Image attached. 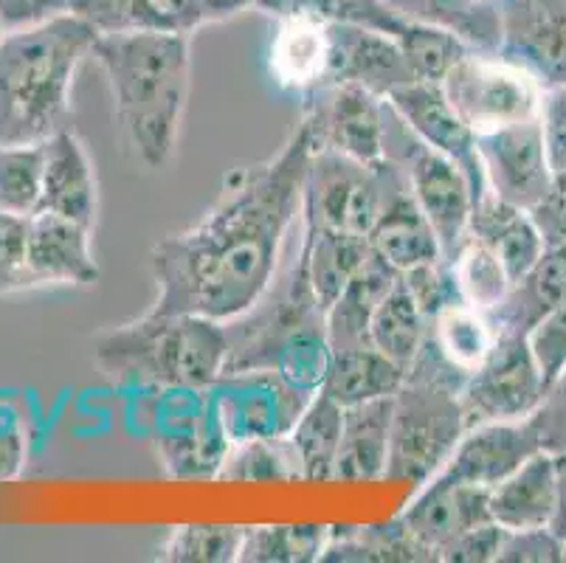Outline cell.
Listing matches in <instances>:
<instances>
[{
    "instance_id": "1",
    "label": "cell",
    "mask_w": 566,
    "mask_h": 563,
    "mask_svg": "<svg viewBox=\"0 0 566 563\" xmlns=\"http://www.w3.org/2000/svg\"><path fill=\"white\" fill-rule=\"evenodd\" d=\"M311 133L296 124L268 161L226 175L214 206L187 231L156 242L150 271L156 313H195L229 322L271 285L282 248L302 217Z\"/></svg>"
},
{
    "instance_id": "2",
    "label": "cell",
    "mask_w": 566,
    "mask_h": 563,
    "mask_svg": "<svg viewBox=\"0 0 566 563\" xmlns=\"http://www.w3.org/2000/svg\"><path fill=\"white\" fill-rule=\"evenodd\" d=\"M91 56L105 71L113 111L138 161L167 167L187 111L192 34H99Z\"/></svg>"
},
{
    "instance_id": "3",
    "label": "cell",
    "mask_w": 566,
    "mask_h": 563,
    "mask_svg": "<svg viewBox=\"0 0 566 563\" xmlns=\"http://www.w3.org/2000/svg\"><path fill=\"white\" fill-rule=\"evenodd\" d=\"M96 34L69 12L0 43V144H45L71 131V85Z\"/></svg>"
},
{
    "instance_id": "4",
    "label": "cell",
    "mask_w": 566,
    "mask_h": 563,
    "mask_svg": "<svg viewBox=\"0 0 566 563\" xmlns=\"http://www.w3.org/2000/svg\"><path fill=\"white\" fill-rule=\"evenodd\" d=\"M223 324L229 335L223 372L274 369L300 389H322L333 350L327 313L313 293L302 246L280 262L265 293Z\"/></svg>"
},
{
    "instance_id": "5",
    "label": "cell",
    "mask_w": 566,
    "mask_h": 563,
    "mask_svg": "<svg viewBox=\"0 0 566 563\" xmlns=\"http://www.w3.org/2000/svg\"><path fill=\"white\" fill-rule=\"evenodd\" d=\"M229 355L226 324L195 313H156L105 330L94 358L105 375L147 392L209 389Z\"/></svg>"
},
{
    "instance_id": "6",
    "label": "cell",
    "mask_w": 566,
    "mask_h": 563,
    "mask_svg": "<svg viewBox=\"0 0 566 563\" xmlns=\"http://www.w3.org/2000/svg\"><path fill=\"white\" fill-rule=\"evenodd\" d=\"M465 431V415L454 389L403 380L392 397L384 479L426 484L442 471Z\"/></svg>"
},
{
    "instance_id": "7",
    "label": "cell",
    "mask_w": 566,
    "mask_h": 563,
    "mask_svg": "<svg viewBox=\"0 0 566 563\" xmlns=\"http://www.w3.org/2000/svg\"><path fill=\"white\" fill-rule=\"evenodd\" d=\"M384 158L403 173L411 198L434 226L442 257L451 260L465 242L471 223L473 195L465 173L417 136L389 100L384 111Z\"/></svg>"
},
{
    "instance_id": "8",
    "label": "cell",
    "mask_w": 566,
    "mask_h": 563,
    "mask_svg": "<svg viewBox=\"0 0 566 563\" xmlns=\"http://www.w3.org/2000/svg\"><path fill=\"white\" fill-rule=\"evenodd\" d=\"M403 173L392 161L361 164L333 149H313L302 189V226L369 237Z\"/></svg>"
},
{
    "instance_id": "9",
    "label": "cell",
    "mask_w": 566,
    "mask_h": 563,
    "mask_svg": "<svg viewBox=\"0 0 566 563\" xmlns=\"http://www.w3.org/2000/svg\"><path fill=\"white\" fill-rule=\"evenodd\" d=\"M440 87L476 136L542 116L544 87L496 51H468Z\"/></svg>"
},
{
    "instance_id": "10",
    "label": "cell",
    "mask_w": 566,
    "mask_h": 563,
    "mask_svg": "<svg viewBox=\"0 0 566 563\" xmlns=\"http://www.w3.org/2000/svg\"><path fill=\"white\" fill-rule=\"evenodd\" d=\"M547 380L533 353L530 335L499 333L496 344L460 392L465 426L527 420L538 411Z\"/></svg>"
},
{
    "instance_id": "11",
    "label": "cell",
    "mask_w": 566,
    "mask_h": 563,
    "mask_svg": "<svg viewBox=\"0 0 566 563\" xmlns=\"http://www.w3.org/2000/svg\"><path fill=\"white\" fill-rule=\"evenodd\" d=\"M206 397L231 442L287 437L316 392L287 384L274 369L223 372Z\"/></svg>"
},
{
    "instance_id": "12",
    "label": "cell",
    "mask_w": 566,
    "mask_h": 563,
    "mask_svg": "<svg viewBox=\"0 0 566 563\" xmlns=\"http://www.w3.org/2000/svg\"><path fill=\"white\" fill-rule=\"evenodd\" d=\"M158 395L156 423L158 457L169 479H218L231 440L226 437L206 389H164Z\"/></svg>"
},
{
    "instance_id": "13",
    "label": "cell",
    "mask_w": 566,
    "mask_h": 563,
    "mask_svg": "<svg viewBox=\"0 0 566 563\" xmlns=\"http://www.w3.org/2000/svg\"><path fill=\"white\" fill-rule=\"evenodd\" d=\"M386 100L361 85H327L302 100L313 149H333L361 164L384 161Z\"/></svg>"
},
{
    "instance_id": "14",
    "label": "cell",
    "mask_w": 566,
    "mask_h": 563,
    "mask_svg": "<svg viewBox=\"0 0 566 563\" xmlns=\"http://www.w3.org/2000/svg\"><path fill=\"white\" fill-rule=\"evenodd\" d=\"M496 54L538 85H566V0H499Z\"/></svg>"
},
{
    "instance_id": "15",
    "label": "cell",
    "mask_w": 566,
    "mask_h": 563,
    "mask_svg": "<svg viewBox=\"0 0 566 563\" xmlns=\"http://www.w3.org/2000/svg\"><path fill=\"white\" fill-rule=\"evenodd\" d=\"M476 147L491 195L527 211L542 204L555 178L544 144L542 116L476 136Z\"/></svg>"
},
{
    "instance_id": "16",
    "label": "cell",
    "mask_w": 566,
    "mask_h": 563,
    "mask_svg": "<svg viewBox=\"0 0 566 563\" xmlns=\"http://www.w3.org/2000/svg\"><path fill=\"white\" fill-rule=\"evenodd\" d=\"M538 451H544V442L533 417L482 423L462 434L460 446L434 479L491 490Z\"/></svg>"
},
{
    "instance_id": "17",
    "label": "cell",
    "mask_w": 566,
    "mask_h": 563,
    "mask_svg": "<svg viewBox=\"0 0 566 563\" xmlns=\"http://www.w3.org/2000/svg\"><path fill=\"white\" fill-rule=\"evenodd\" d=\"M389 105L403 116V122L417 136L434 149H440L446 158H451L465 173L468 184H471L473 204H480L491 192L480 147H476V133L457 116V111L442 93L440 82H411V85L398 87L389 96Z\"/></svg>"
},
{
    "instance_id": "18",
    "label": "cell",
    "mask_w": 566,
    "mask_h": 563,
    "mask_svg": "<svg viewBox=\"0 0 566 563\" xmlns=\"http://www.w3.org/2000/svg\"><path fill=\"white\" fill-rule=\"evenodd\" d=\"M331 34L333 51L327 85H361L380 100H389L398 87L417 82L400 43L384 31L331 23Z\"/></svg>"
},
{
    "instance_id": "19",
    "label": "cell",
    "mask_w": 566,
    "mask_h": 563,
    "mask_svg": "<svg viewBox=\"0 0 566 563\" xmlns=\"http://www.w3.org/2000/svg\"><path fill=\"white\" fill-rule=\"evenodd\" d=\"M491 490L471 488V484H449L440 479H429L423 490L406 504L398 515L403 526L429 550L434 561H440L442 550L473 526L488 524Z\"/></svg>"
},
{
    "instance_id": "20",
    "label": "cell",
    "mask_w": 566,
    "mask_h": 563,
    "mask_svg": "<svg viewBox=\"0 0 566 563\" xmlns=\"http://www.w3.org/2000/svg\"><path fill=\"white\" fill-rule=\"evenodd\" d=\"M29 265L34 285H91L99 265L91 251V229L54 211L29 217Z\"/></svg>"
},
{
    "instance_id": "21",
    "label": "cell",
    "mask_w": 566,
    "mask_h": 563,
    "mask_svg": "<svg viewBox=\"0 0 566 563\" xmlns=\"http://www.w3.org/2000/svg\"><path fill=\"white\" fill-rule=\"evenodd\" d=\"M331 23L318 18H282L268 45V74L276 87L305 100L322 91L331 74Z\"/></svg>"
},
{
    "instance_id": "22",
    "label": "cell",
    "mask_w": 566,
    "mask_h": 563,
    "mask_svg": "<svg viewBox=\"0 0 566 563\" xmlns=\"http://www.w3.org/2000/svg\"><path fill=\"white\" fill-rule=\"evenodd\" d=\"M38 211H54L94 229L99 211L96 173L85 144L76 138L74 131L56 133L45 142L43 195Z\"/></svg>"
},
{
    "instance_id": "23",
    "label": "cell",
    "mask_w": 566,
    "mask_h": 563,
    "mask_svg": "<svg viewBox=\"0 0 566 563\" xmlns=\"http://www.w3.org/2000/svg\"><path fill=\"white\" fill-rule=\"evenodd\" d=\"M555 504H558V462L547 448L518 465L488 496L491 519L504 530L549 526Z\"/></svg>"
},
{
    "instance_id": "24",
    "label": "cell",
    "mask_w": 566,
    "mask_h": 563,
    "mask_svg": "<svg viewBox=\"0 0 566 563\" xmlns=\"http://www.w3.org/2000/svg\"><path fill=\"white\" fill-rule=\"evenodd\" d=\"M566 304V242L547 246L533 268L516 279L491 313L496 333L530 335L555 310Z\"/></svg>"
},
{
    "instance_id": "25",
    "label": "cell",
    "mask_w": 566,
    "mask_h": 563,
    "mask_svg": "<svg viewBox=\"0 0 566 563\" xmlns=\"http://www.w3.org/2000/svg\"><path fill=\"white\" fill-rule=\"evenodd\" d=\"M468 237L480 240L493 254L502 260L507 277L516 282L544 254V237L535 226L533 215L527 209L504 204L496 195L488 192L480 204H473Z\"/></svg>"
},
{
    "instance_id": "26",
    "label": "cell",
    "mask_w": 566,
    "mask_h": 563,
    "mask_svg": "<svg viewBox=\"0 0 566 563\" xmlns=\"http://www.w3.org/2000/svg\"><path fill=\"white\" fill-rule=\"evenodd\" d=\"M71 12L80 14L96 34H192L206 25L200 0H74Z\"/></svg>"
},
{
    "instance_id": "27",
    "label": "cell",
    "mask_w": 566,
    "mask_h": 563,
    "mask_svg": "<svg viewBox=\"0 0 566 563\" xmlns=\"http://www.w3.org/2000/svg\"><path fill=\"white\" fill-rule=\"evenodd\" d=\"M369 246H373L375 254L384 257L400 273L442 257L434 226L429 223L423 209L415 204L406 178L403 184L395 186V192L389 195L384 211L375 220L373 231H369Z\"/></svg>"
},
{
    "instance_id": "28",
    "label": "cell",
    "mask_w": 566,
    "mask_h": 563,
    "mask_svg": "<svg viewBox=\"0 0 566 563\" xmlns=\"http://www.w3.org/2000/svg\"><path fill=\"white\" fill-rule=\"evenodd\" d=\"M398 268L369 251V257L358 268V273L349 279L342 296L327 310V338H331L333 353L369 344V324H373L375 310L398 285Z\"/></svg>"
},
{
    "instance_id": "29",
    "label": "cell",
    "mask_w": 566,
    "mask_h": 563,
    "mask_svg": "<svg viewBox=\"0 0 566 563\" xmlns=\"http://www.w3.org/2000/svg\"><path fill=\"white\" fill-rule=\"evenodd\" d=\"M395 397V395H392ZM392 397L358 403L344 409L342 446L336 457V477L342 482H375L386 477Z\"/></svg>"
},
{
    "instance_id": "30",
    "label": "cell",
    "mask_w": 566,
    "mask_h": 563,
    "mask_svg": "<svg viewBox=\"0 0 566 563\" xmlns=\"http://www.w3.org/2000/svg\"><path fill=\"white\" fill-rule=\"evenodd\" d=\"M403 366L386 358L373 344H364V347L336 350L333 353L331 369H327V378H324L318 392L333 397L342 409H349V406H358V403L392 397L403 386Z\"/></svg>"
},
{
    "instance_id": "31",
    "label": "cell",
    "mask_w": 566,
    "mask_h": 563,
    "mask_svg": "<svg viewBox=\"0 0 566 563\" xmlns=\"http://www.w3.org/2000/svg\"><path fill=\"white\" fill-rule=\"evenodd\" d=\"M302 254H305L307 277H311L313 293L324 313L333 307L349 279L358 273L373 246L369 237L353 234V231L336 229H305L302 226Z\"/></svg>"
},
{
    "instance_id": "32",
    "label": "cell",
    "mask_w": 566,
    "mask_h": 563,
    "mask_svg": "<svg viewBox=\"0 0 566 563\" xmlns=\"http://www.w3.org/2000/svg\"><path fill=\"white\" fill-rule=\"evenodd\" d=\"M324 563H415L434 561L420 541L395 519L373 526H333Z\"/></svg>"
},
{
    "instance_id": "33",
    "label": "cell",
    "mask_w": 566,
    "mask_h": 563,
    "mask_svg": "<svg viewBox=\"0 0 566 563\" xmlns=\"http://www.w3.org/2000/svg\"><path fill=\"white\" fill-rule=\"evenodd\" d=\"M344 409L333 397L316 392L305 415L287 434L302 459V479L305 482H333L336 477V457L342 446Z\"/></svg>"
},
{
    "instance_id": "34",
    "label": "cell",
    "mask_w": 566,
    "mask_h": 563,
    "mask_svg": "<svg viewBox=\"0 0 566 563\" xmlns=\"http://www.w3.org/2000/svg\"><path fill=\"white\" fill-rule=\"evenodd\" d=\"M256 12L268 18H318L327 23H349L384 31L398 40L409 20L395 12L389 0H254Z\"/></svg>"
},
{
    "instance_id": "35",
    "label": "cell",
    "mask_w": 566,
    "mask_h": 563,
    "mask_svg": "<svg viewBox=\"0 0 566 563\" xmlns=\"http://www.w3.org/2000/svg\"><path fill=\"white\" fill-rule=\"evenodd\" d=\"M426 335H429V319L423 316V310L417 307L409 288L403 285V279H398V285L375 310L373 324H369V344L380 350L389 361L409 369L415 355L423 347Z\"/></svg>"
},
{
    "instance_id": "36",
    "label": "cell",
    "mask_w": 566,
    "mask_h": 563,
    "mask_svg": "<svg viewBox=\"0 0 566 563\" xmlns=\"http://www.w3.org/2000/svg\"><path fill=\"white\" fill-rule=\"evenodd\" d=\"M429 335L457 369L471 375L488 358L499 333L488 313L465 302H457L442 310L437 319H431Z\"/></svg>"
},
{
    "instance_id": "37",
    "label": "cell",
    "mask_w": 566,
    "mask_h": 563,
    "mask_svg": "<svg viewBox=\"0 0 566 563\" xmlns=\"http://www.w3.org/2000/svg\"><path fill=\"white\" fill-rule=\"evenodd\" d=\"M220 482H305L302 459L291 437H260L231 442L218 473Z\"/></svg>"
},
{
    "instance_id": "38",
    "label": "cell",
    "mask_w": 566,
    "mask_h": 563,
    "mask_svg": "<svg viewBox=\"0 0 566 563\" xmlns=\"http://www.w3.org/2000/svg\"><path fill=\"white\" fill-rule=\"evenodd\" d=\"M327 524H268L245 526L240 561L245 563H313L331 544Z\"/></svg>"
},
{
    "instance_id": "39",
    "label": "cell",
    "mask_w": 566,
    "mask_h": 563,
    "mask_svg": "<svg viewBox=\"0 0 566 563\" xmlns=\"http://www.w3.org/2000/svg\"><path fill=\"white\" fill-rule=\"evenodd\" d=\"M451 265H454L462 302L482 310L488 316L504 302L513 285V279L504 271L502 260L493 254L491 248L482 246L480 240H471V237H465V242L457 248V254L451 257Z\"/></svg>"
},
{
    "instance_id": "40",
    "label": "cell",
    "mask_w": 566,
    "mask_h": 563,
    "mask_svg": "<svg viewBox=\"0 0 566 563\" xmlns=\"http://www.w3.org/2000/svg\"><path fill=\"white\" fill-rule=\"evenodd\" d=\"M45 144H0V211L32 217L43 195Z\"/></svg>"
},
{
    "instance_id": "41",
    "label": "cell",
    "mask_w": 566,
    "mask_h": 563,
    "mask_svg": "<svg viewBox=\"0 0 566 563\" xmlns=\"http://www.w3.org/2000/svg\"><path fill=\"white\" fill-rule=\"evenodd\" d=\"M245 526L181 524L164 541L158 561L167 563H231L240 561Z\"/></svg>"
},
{
    "instance_id": "42",
    "label": "cell",
    "mask_w": 566,
    "mask_h": 563,
    "mask_svg": "<svg viewBox=\"0 0 566 563\" xmlns=\"http://www.w3.org/2000/svg\"><path fill=\"white\" fill-rule=\"evenodd\" d=\"M398 43L417 82H442V76L449 74L468 51H473L454 31L442 25L415 23V20H409Z\"/></svg>"
},
{
    "instance_id": "43",
    "label": "cell",
    "mask_w": 566,
    "mask_h": 563,
    "mask_svg": "<svg viewBox=\"0 0 566 563\" xmlns=\"http://www.w3.org/2000/svg\"><path fill=\"white\" fill-rule=\"evenodd\" d=\"M400 279H403V285L409 288L411 299L417 302V307L423 310V316L429 322L440 316L446 307L462 302L454 265H451L449 257H437V260L423 262V265L411 268V271H403Z\"/></svg>"
},
{
    "instance_id": "44",
    "label": "cell",
    "mask_w": 566,
    "mask_h": 563,
    "mask_svg": "<svg viewBox=\"0 0 566 563\" xmlns=\"http://www.w3.org/2000/svg\"><path fill=\"white\" fill-rule=\"evenodd\" d=\"M32 288L38 285L29 265V217L0 211V296Z\"/></svg>"
},
{
    "instance_id": "45",
    "label": "cell",
    "mask_w": 566,
    "mask_h": 563,
    "mask_svg": "<svg viewBox=\"0 0 566 563\" xmlns=\"http://www.w3.org/2000/svg\"><path fill=\"white\" fill-rule=\"evenodd\" d=\"M564 561V541L549 526L507 530L496 563H558Z\"/></svg>"
},
{
    "instance_id": "46",
    "label": "cell",
    "mask_w": 566,
    "mask_h": 563,
    "mask_svg": "<svg viewBox=\"0 0 566 563\" xmlns=\"http://www.w3.org/2000/svg\"><path fill=\"white\" fill-rule=\"evenodd\" d=\"M530 344H533V353L549 386L566 366V304L530 333Z\"/></svg>"
},
{
    "instance_id": "47",
    "label": "cell",
    "mask_w": 566,
    "mask_h": 563,
    "mask_svg": "<svg viewBox=\"0 0 566 563\" xmlns=\"http://www.w3.org/2000/svg\"><path fill=\"white\" fill-rule=\"evenodd\" d=\"M504 526H499L496 521H488V524L473 526L468 533H462L460 539L451 541L446 550H442L440 561L446 563H496L499 550H502L504 541Z\"/></svg>"
},
{
    "instance_id": "48",
    "label": "cell",
    "mask_w": 566,
    "mask_h": 563,
    "mask_svg": "<svg viewBox=\"0 0 566 563\" xmlns=\"http://www.w3.org/2000/svg\"><path fill=\"white\" fill-rule=\"evenodd\" d=\"M542 442L547 451L564 453L566 451V366L558 372V378L547 386L542 406L533 415Z\"/></svg>"
},
{
    "instance_id": "49",
    "label": "cell",
    "mask_w": 566,
    "mask_h": 563,
    "mask_svg": "<svg viewBox=\"0 0 566 563\" xmlns=\"http://www.w3.org/2000/svg\"><path fill=\"white\" fill-rule=\"evenodd\" d=\"M542 131L553 173H566V85L547 87L542 100Z\"/></svg>"
},
{
    "instance_id": "50",
    "label": "cell",
    "mask_w": 566,
    "mask_h": 563,
    "mask_svg": "<svg viewBox=\"0 0 566 563\" xmlns=\"http://www.w3.org/2000/svg\"><path fill=\"white\" fill-rule=\"evenodd\" d=\"M71 7L74 0H0V23L9 34L69 14Z\"/></svg>"
},
{
    "instance_id": "51",
    "label": "cell",
    "mask_w": 566,
    "mask_h": 563,
    "mask_svg": "<svg viewBox=\"0 0 566 563\" xmlns=\"http://www.w3.org/2000/svg\"><path fill=\"white\" fill-rule=\"evenodd\" d=\"M535 226L542 231L544 246H560L566 242V173H558L553 178L549 192L535 209H530Z\"/></svg>"
},
{
    "instance_id": "52",
    "label": "cell",
    "mask_w": 566,
    "mask_h": 563,
    "mask_svg": "<svg viewBox=\"0 0 566 563\" xmlns=\"http://www.w3.org/2000/svg\"><path fill=\"white\" fill-rule=\"evenodd\" d=\"M29 457V446L20 428L3 426L0 423V482H12L20 477Z\"/></svg>"
},
{
    "instance_id": "53",
    "label": "cell",
    "mask_w": 566,
    "mask_h": 563,
    "mask_svg": "<svg viewBox=\"0 0 566 563\" xmlns=\"http://www.w3.org/2000/svg\"><path fill=\"white\" fill-rule=\"evenodd\" d=\"M206 23H218V20H229L234 14L254 9V0H200Z\"/></svg>"
},
{
    "instance_id": "54",
    "label": "cell",
    "mask_w": 566,
    "mask_h": 563,
    "mask_svg": "<svg viewBox=\"0 0 566 563\" xmlns=\"http://www.w3.org/2000/svg\"><path fill=\"white\" fill-rule=\"evenodd\" d=\"M555 462H558V504H555V515L553 521H549V530L566 544V451L555 453Z\"/></svg>"
},
{
    "instance_id": "55",
    "label": "cell",
    "mask_w": 566,
    "mask_h": 563,
    "mask_svg": "<svg viewBox=\"0 0 566 563\" xmlns=\"http://www.w3.org/2000/svg\"><path fill=\"white\" fill-rule=\"evenodd\" d=\"M3 38H7V29H3V23H0V43H3Z\"/></svg>"
},
{
    "instance_id": "56",
    "label": "cell",
    "mask_w": 566,
    "mask_h": 563,
    "mask_svg": "<svg viewBox=\"0 0 566 563\" xmlns=\"http://www.w3.org/2000/svg\"><path fill=\"white\" fill-rule=\"evenodd\" d=\"M471 3H499V0H471Z\"/></svg>"
},
{
    "instance_id": "57",
    "label": "cell",
    "mask_w": 566,
    "mask_h": 563,
    "mask_svg": "<svg viewBox=\"0 0 566 563\" xmlns=\"http://www.w3.org/2000/svg\"><path fill=\"white\" fill-rule=\"evenodd\" d=\"M564 561H566V544H564Z\"/></svg>"
}]
</instances>
